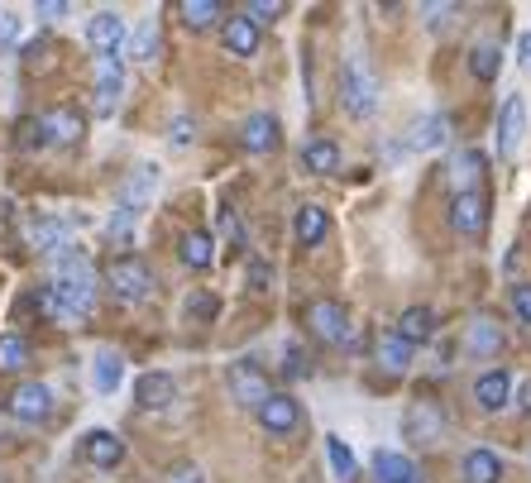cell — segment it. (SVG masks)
I'll return each instance as SVG.
<instances>
[{
  "label": "cell",
  "mask_w": 531,
  "mask_h": 483,
  "mask_svg": "<svg viewBox=\"0 0 531 483\" xmlns=\"http://www.w3.org/2000/svg\"><path fill=\"white\" fill-rule=\"evenodd\" d=\"M106 283H111V292L120 297V302H149L154 297V268L144 264L139 254H125V259H115L111 268H106Z\"/></svg>",
  "instance_id": "6da1fadb"
},
{
  "label": "cell",
  "mask_w": 531,
  "mask_h": 483,
  "mask_svg": "<svg viewBox=\"0 0 531 483\" xmlns=\"http://www.w3.org/2000/svg\"><path fill=\"white\" fill-rule=\"evenodd\" d=\"M340 101H345V110H350L354 120L374 115V106H378V77L369 72V63H364V58H350V63H345V72H340Z\"/></svg>",
  "instance_id": "7a4b0ae2"
},
{
  "label": "cell",
  "mask_w": 531,
  "mask_h": 483,
  "mask_svg": "<svg viewBox=\"0 0 531 483\" xmlns=\"http://www.w3.org/2000/svg\"><path fill=\"white\" fill-rule=\"evenodd\" d=\"M225 383H230V397L240 402V407H264L268 397H273V388H268V374L254 364V359H240V364H230V374H225Z\"/></svg>",
  "instance_id": "3957f363"
},
{
  "label": "cell",
  "mask_w": 531,
  "mask_h": 483,
  "mask_svg": "<svg viewBox=\"0 0 531 483\" xmlns=\"http://www.w3.org/2000/svg\"><path fill=\"white\" fill-rule=\"evenodd\" d=\"M307 326L316 340H326V345H345L350 340V311L331 302V297H321V302H311L307 307Z\"/></svg>",
  "instance_id": "277c9868"
},
{
  "label": "cell",
  "mask_w": 531,
  "mask_h": 483,
  "mask_svg": "<svg viewBox=\"0 0 531 483\" xmlns=\"http://www.w3.org/2000/svg\"><path fill=\"white\" fill-rule=\"evenodd\" d=\"M96 115H111L120 106V91H125V63H120V53H106V58H96Z\"/></svg>",
  "instance_id": "5b68a950"
},
{
  "label": "cell",
  "mask_w": 531,
  "mask_h": 483,
  "mask_svg": "<svg viewBox=\"0 0 531 483\" xmlns=\"http://www.w3.org/2000/svg\"><path fill=\"white\" fill-rule=\"evenodd\" d=\"M10 417L15 421H29V426H39V421L53 417V388L48 383H24L10 393Z\"/></svg>",
  "instance_id": "8992f818"
},
{
  "label": "cell",
  "mask_w": 531,
  "mask_h": 483,
  "mask_svg": "<svg viewBox=\"0 0 531 483\" xmlns=\"http://www.w3.org/2000/svg\"><path fill=\"white\" fill-rule=\"evenodd\" d=\"M402 431H407L412 445H436L441 431H445V412L436 407V402H412L407 417H402Z\"/></svg>",
  "instance_id": "52a82bcc"
},
{
  "label": "cell",
  "mask_w": 531,
  "mask_h": 483,
  "mask_svg": "<svg viewBox=\"0 0 531 483\" xmlns=\"http://www.w3.org/2000/svg\"><path fill=\"white\" fill-rule=\"evenodd\" d=\"M450 220L465 240H479L488 225V197L484 192H455V206H450Z\"/></svg>",
  "instance_id": "ba28073f"
},
{
  "label": "cell",
  "mask_w": 531,
  "mask_h": 483,
  "mask_svg": "<svg viewBox=\"0 0 531 483\" xmlns=\"http://www.w3.org/2000/svg\"><path fill=\"white\" fill-rule=\"evenodd\" d=\"M259 426H264L268 436H292V431L302 426V407H297V397L273 393L264 407H259Z\"/></svg>",
  "instance_id": "9c48e42d"
},
{
  "label": "cell",
  "mask_w": 531,
  "mask_h": 483,
  "mask_svg": "<svg viewBox=\"0 0 531 483\" xmlns=\"http://www.w3.org/2000/svg\"><path fill=\"white\" fill-rule=\"evenodd\" d=\"M87 44L96 48V58L120 53V44H125V20H120L115 10H96L87 20Z\"/></svg>",
  "instance_id": "30bf717a"
},
{
  "label": "cell",
  "mask_w": 531,
  "mask_h": 483,
  "mask_svg": "<svg viewBox=\"0 0 531 483\" xmlns=\"http://www.w3.org/2000/svg\"><path fill=\"white\" fill-rule=\"evenodd\" d=\"M134 397H139V407L144 412H168L177 397V383L173 374H163V369H149V374H139V383H134Z\"/></svg>",
  "instance_id": "8fae6325"
},
{
  "label": "cell",
  "mask_w": 531,
  "mask_h": 483,
  "mask_svg": "<svg viewBox=\"0 0 531 483\" xmlns=\"http://www.w3.org/2000/svg\"><path fill=\"white\" fill-rule=\"evenodd\" d=\"M82 460L91 464V469H115V464L125 460V440L115 436V431H87V440H82Z\"/></svg>",
  "instance_id": "7c38bea8"
},
{
  "label": "cell",
  "mask_w": 531,
  "mask_h": 483,
  "mask_svg": "<svg viewBox=\"0 0 531 483\" xmlns=\"http://www.w3.org/2000/svg\"><path fill=\"white\" fill-rule=\"evenodd\" d=\"M278 139H283L278 115H268V110L249 115V120H244V130H240V144L249 149V154H273V149H278Z\"/></svg>",
  "instance_id": "4fadbf2b"
},
{
  "label": "cell",
  "mask_w": 531,
  "mask_h": 483,
  "mask_svg": "<svg viewBox=\"0 0 531 483\" xmlns=\"http://www.w3.org/2000/svg\"><path fill=\"white\" fill-rule=\"evenodd\" d=\"M39 125H44L48 144H77V139H82V130H87V120H82L72 106L44 110V115H39Z\"/></svg>",
  "instance_id": "5bb4252c"
},
{
  "label": "cell",
  "mask_w": 531,
  "mask_h": 483,
  "mask_svg": "<svg viewBox=\"0 0 531 483\" xmlns=\"http://www.w3.org/2000/svg\"><path fill=\"white\" fill-rule=\"evenodd\" d=\"M522 125H527V106H522V96H508L503 110H498V154H503V158L517 154V144H522Z\"/></svg>",
  "instance_id": "9a60e30c"
},
{
  "label": "cell",
  "mask_w": 531,
  "mask_h": 483,
  "mask_svg": "<svg viewBox=\"0 0 531 483\" xmlns=\"http://www.w3.org/2000/svg\"><path fill=\"white\" fill-rule=\"evenodd\" d=\"M512 397V378L503 369H488V374L474 378V402L484 407V412H503Z\"/></svg>",
  "instance_id": "2e32d148"
},
{
  "label": "cell",
  "mask_w": 531,
  "mask_h": 483,
  "mask_svg": "<svg viewBox=\"0 0 531 483\" xmlns=\"http://www.w3.org/2000/svg\"><path fill=\"white\" fill-rule=\"evenodd\" d=\"M465 350L474 354V359H493V354L503 350V330H498V321L474 316V321L465 326Z\"/></svg>",
  "instance_id": "e0dca14e"
},
{
  "label": "cell",
  "mask_w": 531,
  "mask_h": 483,
  "mask_svg": "<svg viewBox=\"0 0 531 483\" xmlns=\"http://www.w3.org/2000/svg\"><path fill=\"white\" fill-rule=\"evenodd\" d=\"M221 39H225V53H235V58H254V53H259V29L244 20V15H230V20H225Z\"/></svg>",
  "instance_id": "ac0fdd59"
},
{
  "label": "cell",
  "mask_w": 531,
  "mask_h": 483,
  "mask_svg": "<svg viewBox=\"0 0 531 483\" xmlns=\"http://www.w3.org/2000/svg\"><path fill=\"white\" fill-rule=\"evenodd\" d=\"M374 479L378 483H421V474L407 455H398V450H378L374 455Z\"/></svg>",
  "instance_id": "d6986e66"
},
{
  "label": "cell",
  "mask_w": 531,
  "mask_h": 483,
  "mask_svg": "<svg viewBox=\"0 0 531 483\" xmlns=\"http://www.w3.org/2000/svg\"><path fill=\"white\" fill-rule=\"evenodd\" d=\"M460 479H465V483H498V479H503V460H498L493 450H484V445H479V450H469V455H465V464H460Z\"/></svg>",
  "instance_id": "ffe728a7"
},
{
  "label": "cell",
  "mask_w": 531,
  "mask_h": 483,
  "mask_svg": "<svg viewBox=\"0 0 531 483\" xmlns=\"http://www.w3.org/2000/svg\"><path fill=\"white\" fill-rule=\"evenodd\" d=\"M398 335L417 350V345H426L431 335H436V311L431 307H407L402 311V321H398Z\"/></svg>",
  "instance_id": "44dd1931"
},
{
  "label": "cell",
  "mask_w": 531,
  "mask_h": 483,
  "mask_svg": "<svg viewBox=\"0 0 531 483\" xmlns=\"http://www.w3.org/2000/svg\"><path fill=\"white\" fill-rule=\"evenodd\" d=\"M91 383H96V393H115L125 383V359L115 350H101L91 359Z\"/></svg>",
  "instance_id": "7402d4cb"
},
{
  "label": "cell",
  "mask_w": 531,
  "mask_h": 483,
  "mask_svg": "<svg viewBox=\"0 0 531 483\" xmlns=\"http://www.w3.org/2000/svg\"><path fill=\"white\" fill-rule=\"evenodd\" d=\"M292 230H297V244H321L326 240V230H331V220L321 206H297V220H292Z\"/></svg>",
  "instance_id": "603a6c76"
},
{
  "label": "cell",
  "mask_w": 531,
  "mask_h": 483,
  "mask_svg": "<svg viewBox=\"0 0 531 483\" xmlns=\"http://www.w3.org/2000/svg\"><path fill=\"white\" fill-rule=\"evenodd\" d=\"M302 168H311V173H335V168H340V144H335V139H311V144H302Z\"/></svg>",
  "instance_id": "cb8c5ba5"
},
{
  "label": "cell",
  "mask_w": 531,
  "mask_h": 483,
  "mask_svg": "<svg viewBox=\"0 0 531 483\" xmlns=\"http://www.w3.org/2000/svg\"><path fill=\"white\" fill-rule=\"evenodd\" d=\"M29 240H34V249H44V254H67V225L63 220H34L29 225Z\"/></svg>",
  "instance_id": "d4e9b609"
},
{
  "label": "cell",
  "mask_w": 531,
  "mask_h": 483,
  "mask_svg": "<svg viewBox=\"0 0 531 483\" xmlns=\"http://www.w3.org/2000/svg\"><path fill=\"white\" fill-rule=\"evenodd\" d=\"M378 364H383L388 374H407V369H412V345L402 340L398 330L378 340Z\"/></svg>",
  "instance_id": "484cf974"
},
{
  "label": "cell",
  "mask_w": 531,
  "mask_h": 483,
  "mask_svg": "<svg viewBox=\"0 0 531 483\" xmlns=\"http://www.w3.org/2000/svg\"><path fill=\"white\" fill-rule=\"evenodd\" d=\"M158 44H163L158 20H139V24H134V34H130V58H134V63H154Z\"/></svg>",
  "instance_id": "4316f807"
},
{
  "label": "cell",
  "mask_w": 531,
  "mask_h": 483,
  "mask_svg": "<svg viewBox=\"0 0 531 483\" xmlns=\"http://www.w3.org/2000/svg\"><path fill=\"white\" fill-rule=\"evenodd\" d=\"M450 177H455V192H479V177H484V154H479V149H465V154L455 158Z\"/></svg>",
  "instance_id": "83f0119b"
},
{
  "label": "cell",
  "mask_w": 531,
  "mask_h": 483,
  "mask_svg": "<svg viewBox=\"0 0 531 483\" xmlns=\"http://www.w3.org/2000/svg\"><path fill=\"white\" fill-rule=\"evenodd\" d=\"M211 259H216V240L206 235V230H192L187 240H182V264L187 268H211Z\"/></svg>",
  "instance_id": "f1b7e54d"
},
{
  "label": "cell",
  "mask_w": 531,
  "mask_h": 483,
  "mask_svg": "<svg viewBox=\"0 0 531 483\" xmlns=\"http://www.w3.org/2000/svg\"><path fill=\"white\" fill-rule=\"evenodd\" d=\"M445 134H450V120L445 115H426V120H417V130H412V149H441Z\"/></svg>",
  "instance_id": "f546056e"
},
{
  "label": "cell",
  "mask_w": 531,
  "mask_h": 483,
  "mask_svg": "<svg viewBox=\"0 0 531 483\" xmlns=\"http://www.w3.org/2000/svg\"><path fill=\"white\" fill-rule=\"evenodd\" d=\"M221 15H225L221 0H187V5H182V24H187V29H211Z\"/></svg>",
  "instance_id": "4dcf8cb0"
},
{
  "label": "cell",
  "mask_w": 531,
  "mask_h": 483,
  "mask_svg": "<svg viewBox=\"0 0 531 483\" xmlns=\"http://www.w3.org/2000/svg\"><path fill=\"white\" fill-rule=\"evenodd\" d=\"M326 460H331V474L340 483H350L354 479V450L345 445L340 436H326Z\"/></svg>",
  "instance_id": "1f68e13d"
},
{
  "label": "cell",
  "mask_w": 531,
  "mask_h": 483,
  "mask_svg": "<svg viewBox=\"0 0 531 483\" xmlns=\"http://www.w3.org/2000/svg\"><path fill=\"white\" fill-rule=\"evenodd\" d=\"M498 67H503V53H498V44H479L474 53H469V72H474L479 82H493V77H498Z\"/></svg>",
  "instance_id": "d6a6232c"
},
{
  "label": "cell",
  "mask_w": 531,
  "mask_h": 483,
  "mask_svg": "<svg viewBox=\"0 0 531 483\" xmlns=\"http://www.w3.org/2000/svg\"><path fill=\"white\" fill-rule=\"evenodd\" d=\"M29 364V345H24V335H0V369L5 374H15Z\"/></svg>",
  "instance_id": "836d02e7"
},
{
  "label": "cell",
  "mask_w": 531,
  "mask_h": 483,
  "mask_svg": "<svg viewBox=\"0 0 531 483\" xmlns=\"http://www.w3.org/2000/svg\"><path fill=\"white\" fill-rule=\"evenodd\" d=\"M187 321H216V311H221V302L211 297V292H197V297H187Z\"/></svg>",
  "instance_id": "e575fe53"
},
{
  "label": "cell",
  "mask_w": 531,
  "mask_h": 483,
  "mask_svg": "<svg viewBox=\"0 0 531 483\" xmlns=\"http://www.w3.org/2000/svg\"><path fill=\"white\" fill-rule=\"evenodd\" d=\"M278 15H283V5H278V0H249V5H244V20L254 24V29H259V24H273Z\"/></svg>",
  "instance_id": "d590c367"
},
{
  "label": "cell",
  "mask_w": 531,
  "mask_h": 483,
  "mask_svg": "<svg viewBox=\"0 0 531 483\" xmlns=\"http://www.w3.org/2000/svg\"><path fill=\"white\" fill-rule=\"evenodd\" d=\"M216 225H221V240H230V244H244V225H240V216H235L230 206H225V211H221V220H216Z\"/></svg>",
  "instance_id": "8d00e7d4"
},
{
  "label": "cell",
  "mask_w": 531,
  "mask_h": 483,
  "mask_svg": "<svg viewBox=\"0 0 531 483\" xmlns=\"http://www.w3.org/2000/svg\"><path fill=\"white\" fill-rule=\"evenodd\" d=\"M512 311H517V321H522V326H531V287L527 283L512 287Z\"/></svg>",
  "instance_id": "74e56055"
},
{
  "label": "cell",
  "mask_w": 531,
  "mask_h": 483,
  "mask_svg": "<svg viewBox=\"0 0 531 483\" xmlns=\"http://www.w3.org/2000/svg\"><path fill=\"white\" fill-rule=\"evenodd\" d=\"M268 283H273V268H268L264 259H249V287H254V292H268Z\"/></svg>",
  "instance_id": "f35d334b"
},
{
  "label": "cell",
  "mask_w": 531,
  "mask_h": 483,
  "mask_svg": "<svg viewBox=\"0 0 531 483\" xmlns=\"http://www.w3.org/2000/svg\"><path fill=\"white\" fill-rule=\"evenodd\" d=\"M168 139H173L177 149H187V144H192V139H197V125H192V120H187V115H177V120H173V134H168Z\"/></svg>",
  "instance_id": "ab89813d"
},
{
  "label": "cell",
  "mask_w": 531,
  "mask_h": 483,
  "mask_svg": "<svg viewBox=\"0 0 531 483\" xmlns=\"http://www.w3.org/2000/svg\"><path fill=\"white\" fill-rule=\"evenodd\" d=\"M168 483H206V479H201L197 464H177L173 474H168Z\"/></svg>",
  "instance_id": "60d3db41"
},
{
  "label": "cell",
  "mask_w": 531,
  "mask_h": 483,
  "mask_svg": "<svg viewBox=\"0 0 531 483\" xmlns=\"http://www.w3.org/2000/svg\"><path fill=\"white\" fill-rule=\"evenodd\" d=\"M34 15H39V20H63V15H67V5H63V0H48V5H39Z\"/></svg>",
  "instance_id": "b9f144b4"
},
{
  "label": "cell",
  "mask_w": 531,
  "mask_h": 483,
  "mask_svg": "<svg viewBox=\"0 0 531 483\" xmlns=\"http://www.w3.org/2000/svg\"><path fill=\"white\" fill-rule=\"evenodd\" d=\"M450 10H455V5H426V20H431V24H445V15H450Z\"/></svg>",
  "instance_id": "7bdbcfd3"
},
{
  "label": "cell",
  "mask_w": 531,
  "mask_h": 483,
  "mask_svg": "<svg viewBox=\"0 0 531 483\" xmlns=\"http://www.w3.org/2000/svg\"><path fill=\"white\" fill-rule=\"evenodd\" d=\"M517 58H522V67H531V34H522V39H517Z\"/></svg>",
  "instance_id": "ee69618b"
},
{
  "label": "cell",
  "mask_w": 531,
  "mask_h": 483,
  "mask_svg": "<svg viewBox=\"0 0 531 483\" xmlns=\"http://www.w3.org/2000/svg\"><path fill=\"white\" fill-rule=\"evenodd\" d=\"M522 412H531V378L522 383Z\"/></svg>",
  "instance_id": "f6af8a7d"
},
{
  "label": "cell",
  "mask_w": 531,
  "mask_h": 483,
  "mask_svg": "<svg viewBox=\"0 0 531 483\" xmlns=\"http://www.w3.org/2000/svg\"><path fill=\"white\" fill-rule=\"evenodd\" d=\"M10 29H15V24H10L5 15H0V39H10Z\"/></svg>",
  "instance_id": "bcb514c9"
}]
</instances>
